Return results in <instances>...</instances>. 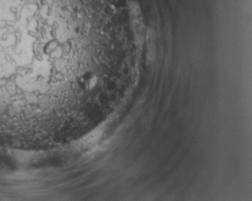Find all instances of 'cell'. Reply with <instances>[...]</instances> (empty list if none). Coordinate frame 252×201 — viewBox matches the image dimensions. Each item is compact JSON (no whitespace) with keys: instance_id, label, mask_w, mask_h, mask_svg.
Returning <instances> with one entry per match:
<instances>
[{"instance_id":"1","label":"cell","mask_w":252,"mask_h":201,"mask_svg":"<svg viewBox=\"0 0 252 201\" xmlns=\"http://www.w3.org/2000/svg\"><path fill=\"white\" fill-rule=\"evenodd\" d=\"M63 0H0V115L65 116L78 26Z\"/></svg>"}]
</instances>
